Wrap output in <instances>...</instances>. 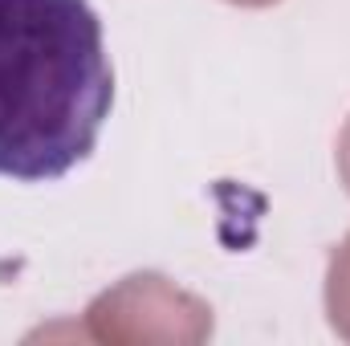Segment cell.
<instances>
[{"instance_id":"6da1fadb","label":"cell","mask_w":350,"mask_h":346,"mask_svg":"<svg viewBox=\"0 0 350 346\" xmlns=\"http://www.w3.org/2000/svg\"><path fill=\"white\" fill-rule=\"evenodd\" d=\"M114 102L90 0H0V175L49 183L86 163Z\"/></svg>"}]
</instances>
